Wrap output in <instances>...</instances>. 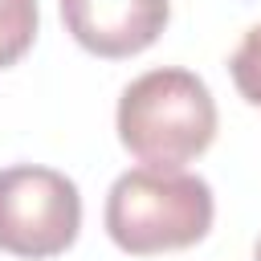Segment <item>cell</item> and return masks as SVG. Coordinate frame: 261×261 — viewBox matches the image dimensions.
Returning a JSON list of instances; mask_svg holds the SVG:
<instances>
[{
  "instance_id": "cell-5",
  "label": "cell",
  "mask_w": 261,
  "mask_h": 261,
  "mask_svg": "<svg viewBox=\"0 0 261 261\" xmlns=\"http://www.w3.org/2000/svg\"><path fill=\"white\" fill-rule=\"evenodd\" d=\"M37 37V0H0V69L16 65Z\"/></svg>"
},
{
  "instance_id": "cell-2",
  "label": "cell",
  "mask_w": 261,
  "mask_h": 261,
  "mask_svg": "<svg viewBox=\"0 0 261 261\" xmlns=\"http://www.w3.org/2000/svg\"><path fill=\"white\" fill-rule=\"evenodd\" d=\"M212 212L208 179L184 167H135L106 196V232L130 257H155L204 241Z\"/></svg>"
},
{
  "instance_id": "cell-3",
  "label": "cell",
  "mask_w": 261,
  "mask_h": 261,
  "mask_svg": "<svg viewBox=\"0 0 261 261\" xmlns=\"http://www.w3.org/2000/svg\"><path fill=\"white\" fill-rule=\"evenodd\" d=\"M77 184L53 167L16 163L0 171V249L12 257H57L77 241Z\"/></svg>"
},
{
  "instance_id": "cell-6",
  "label": "cell",
  "mask_w": 261,
  "mask_h": 261,
  "mask_svg": "<svg viewBox=\"0 0 261 261\" xmlns=\"http://www.w3.org/2000/svg\"><path fill=\"white\" fill-rule=\"evenodd\" d=\"M228 73H232V86L241 90V98L249 106H261V24H253L241 37V45L232 49Z\"/></svg>"
},
{
  "instance_id": "cell-7",
  "label": "cell",
  "mask_w": 261,
  "mask_h": 261,
  "mask_svg": "<svg viewBox=\"0 0 261 261\" xmlns=\"http://www.w3.org/2000/svg\"><path fill=\"white\" fill-rule=\"evenodd\" d=\"M253 261H261V241H257V249H253Z\"/></svg>"
},
{
  "instance_id": "cell-4",
  "label": "cell",
  "mask_w": 261,
  "mask_h": 261,
  "mask_svg": "<svg viewBox=\"0 0 261 261\" xmlns=\"http://www.w3.org/2000/svg\"><path fill=\"white\" fill-rule=\"evenodd\" d=\"M171 0H61L69 37L98 57H135L159 41Z\"/></svg>"
},
{
  "instance_id": "cell-1",
  "label": "cell",
  "mask_w": 261,
  "mask_h": 261,
  "mask_svg": "<svg viewBox=\"0 0 261 261\" xmlns=\"http://www.w3.org/2000/svg\"><path fill=\"white\" fill-rule=\"evenodd\" d=\"M114 122L143 167H184L212 147L216 102L192 69H147L122 90Z\"/></svg>"
}]
</instances>
